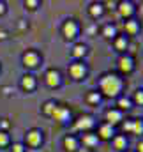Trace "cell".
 <instances>
[{
	"label": "cell",
	"instance_id": "6da1fadb",
	"mask_svg": "<svg viewBox=\"0 0 143 152\" xmlns=\"http://www.w3.org/2000/svg\"><path fill=\"white\" fill-rule=\"evenodd\" d=\"M124 87H125L124 78L118 73H111V71L101 75L99 81H97V90L103 96V99L104 97L106 99H117V97H120L122 92H124Z\"/></svg>",
	"mask_w": 143,
	"mask_h": 152
},
{
	"label": "cell",
	"instance_id": "7a4b0ae2",
	"mask_svg": "<svg viewBox=\"0 0 143 152\" xmlns=\"http://www.w3.org/2000/svg\"><path fill=\"white\" fill-rule=\"evenodd\" d=\"M96 127H97V118L92 113L80 115V117L71 124L72 134H74V133H81V134H85V133H94Z\"/></svg>",
	"mask_w": 143,
	"mask_h": 152
},
{
	"label": "cell",
	"instance_id": "3957f363",
	"mask_svg": "<svg viewBox=\"0 0 143 152\" xmlns=\"http://www.w3.org/2000/svg\"><path fill=\"white\" fill-rule=\"evenodd\" d=\"M60 34L62 37L69 42H78V37L81 34V25L76 18H67L64 20V23L60 25Z\"/></svg>",
	"mask_w": 143,
	"mask_h": 152
},
{
	"label": "cell",
	"instance_id": "277c9868",
	"mask_svg": "<svg viewBox=\"0 0 143 152\" xmlns=\"http://www.w3.org/2000/svg\"><path fill=\"white\" fill-rule=\"evenodd\" d=\"M44 143V131L41 127H30L25 131V136H23V145L32 149V151H37L39 147H42Z\"/></svg>",
	"mask_w": 143,
	"mask_h": 152
},
{
	"label": "cell",
	"instance_id": "5b68a950",
	"mask_svg": "<svg viewBox=\"0 0 143 152\" xmlns=\"http://www.w3.org/2000/svg\"><path fill=\"white\" fill-rule=\"evenodd\" d=\"M88 66L85 64V60H72L67 67V75L72 81H83L88 76Z\"/></svg>",
	"mask_w": 143,
	"mask_h": 152
},
{
	"label": "cell",
	"instance_id": "8992f818",
	"mask_svg": "<svg viewBox=\"0 0 143 152\" xmlns=\"http://www.w3.org/2000/svg\"><path fill=\"white\" fill-rule=\"evenodd\" d=\"M21 64H23L25 69L34 71L37 67H41V64H42V55H41L37 50H27V51H23V55H21Z\"/></svg>",
	"mask_w": 143,
	"mask_h": 152
},
{
	"label": "cell",
	"instance_id": "52a82bcc",
	"mask_svg": "<svg viewBox=\"0 0 143 152\" xmlns=\"http://www.w3.org/2000/svg\"><path fill=\"white\" fill-rule=\"evenodd\" d=\"M117 69H118L120 76L122 75L127 76V75H131V73H134V69H136V60H134V57L129 55V53L118 55V58H117Z\"/></svg>",
	"mask_w": 143,
	"mask_h": 152
},
{
	"label": "cell",
	"instance_id": "ba28073f",
	"mask_svg": "<svg viewBox=\"0 0 143 152\" xmlns=\"http://www.w3.org/2000/svg\"><path fill=\"white\" fill-rule=\"evenodd\" d=\"M51 118H53L55 122H58L60 126H69V124H72L71 108H69L67 104H60V103H58V106L55 108V112L51 115Z\"/></svg>",
	"mask_w": 143,
	"mask_h": 152
},
{
	"label": "cell",
	"instance_id": "9c48e42d",
	"mask_svg": "<svg viewBox=\"0 0 143 152\" xmlns=\"http://www.w3.org/2000/svg\"><path fill=\"white\" fill-rule=\"evenodd\" d=\"M117 12H118V16L124 21H127V20H133L134 18V14L138 12V7L131 0H120L118 5H117Z\"/></svg>",
	"mask_w": 143,
	"mask_h": 152
},
{
	"label": "cell",
	"instance_id": "30bf717a",
	"mask_svg": "<svg viewBox=\"0 0 143 152\" xmlns=\"http://www.w3.org/2000/svg\"><path fill=\"white\" fill-rule=\"evenodd\" d=\"M44 83H46V87H50V88H60L62 87V83H64V78H62V73L57 69V67H50V69H46V73H44Z\"/></svg>",
	"mask_w": 143,
	"mask_h": 152
},
{
	"label": "cell",
	"instance_id": "8fae6325",
	"mask_svg": "<svg viewBox=\"0 0 143 152\" xmlns=\"http://www.w3.org/2000/svg\"><path fill=\"white\" fill-rule=\"evenodd\" d=\"M117 134V129L113 126H109L106 122H101L97 124V131H96V136L99 138V142H111V138Z\"/></svg>",
	"mask_w": 143,
	"mask_h": 152
},
{
	"label": "cell",
	"instance_id": "7c38bea8",
	"mask_svg": "<svg viewBox=\"0 0 143 152\" xmlns=\"http://www.w3.org/2000/svg\"><path fill=\"white\" fill-rule=\"evenodd\" d=\"M20 88L23 90V92H27V94H32V92H36L37 88V78L32 73H25V75L20 78Z\"/></svg>",
	"mask_w": 143,
	"mask_h": 152
},
{
	"label": "cell",
	"instance_id": "4fadbf2b",
	"mask_svg": "<svg viewBox=\"0 0 143 152\" xmlns=\"http://www.w3.org/2000/svg\"><path fill=\"white\" fill-rule=\"evenodd\" d=\"M103 122H106L109 126L117 127V126H120L124 122V113L120 110H117L115 106H111V108H108L106 112H104V120Z\"/></svg>",
	"mask_w": 143,
	"mask_h": 152
},
{
	"label": "cell",
	"instance_id": "5bb4252c",
	"mask_svg": "<svg viewBox=\"0 0 143 152\" xmlns=\"http://www.w3.org/2000/svg\"><path fill=\"white\" fill-rule=\"evenodd\" d=\"M81 147L80 143V136L72 134V133H67L64 138H62V149L66 152H78Z\"/></svg>",
	"mask_w": 143,
	"mask_h": 152
},
{
	"label": "cell",
	"instance_id": "9a60e30c",
	"mask_svg": "<svg viewBox=\"0 0 143 152\" xmlns=\"http://www.w3.org/2000/svg\"><path fill=\"white\" fill-rule=\"evenodd\" d=\"M88 44L87 42H81V41H78V42H74L71 48V58L72 60H85L87 58V55H88Z\"/></svg>",
	"mask_w": 143,
	"mask_h": 152
},
{
	"label": "cell",
	"instance_id": "2e32d148",
	"mask_svg": "<svg viewBox=\"0 0 143 152\" xmlns=\"http://www.w3.org/2000/svg\"><path fill=\"white\" fill-rule=\"evenodd\" d=\"M111 44H113V50H115L117 53H120V55L127 53V50H129V46H131L129 37H127L125 34H118L117 37L111 41Z\"/></svg>",
	"mask_w": 143,
	"mask_h": 152
},
{
	"label": "cell",
	"instance_id": "e0dca14e",
	"mask_svg": "<svg viewBox=\"0 0 143 152\" xmlns=\"http://www.w3.org/2000/svg\"><path fill=\"white\" fill-rule=\"evenodd\" d=\"M140 32H142V21H140V20L133 18V20L124 21V34H125L127 37H134V36H138Z\"/></svg>",
	"mask_w": 143,
	"mask_h": 152
},
{
	"label": "cell",
	"instance_id": "ac0fdd59",
	"mask_svg": "<svg viewBox=\"0 0 143 152\" xmlns=\"http://www.w3.org/2000/svg\"><path fill=\"white\" fill-rule=\"evenodd\" d=\"M111 149L115 152H125L127 149H129V140H127V136L125 134H115L113 138H111Z\"/></svg>",
	"mask_w": 143,
	"mask_h": 152
},
{
	"label": "cell",
	"instance_id": "d6986e66",
	"mask_svg": "<svg viewBox=\"0 0 143 152\" xmlns=\"http://www.w3.org/2000/svg\"><path fill=\"white\" fill-rule=\"evenodd\" d=\"M80 143H81V147H85L88 151H94L99 145V138L96 136V133H85V134L80 136Z\"/></svg>",
	"mask_w": 143,
	"mask_h": 152
},
{
	"label": "cell",
	"instance_id": "ffe728a7",
	"mask_svg": "<svg viewBox=\"0 0 143 152\" xmlns=\"http://www.w3.org/2000/svg\"><path fill=\"white\" fill-rule=\"evenodd\" d=\"M104 5H103V2H92L90 5H88V16L92 18V20H101L103 16H104Z\"/></svg>",
	"mask_w": 143,
	"mask_h": 152
},
{
	"label": "cell",
	"instance_id": "44dd1931",
	"mask_svg": "<svg viewBox=\"0 0 143 152\" xmlns=\"http://www.w3.org/2000/svg\"><path fill=\"white\" fill-rule=\"evenodd\" d=\"M101 36L106 39V41H113V39L118 36V28H117V25H115V23H106V25H103V28H101Z\"/></svg>",
	"mask_w": 143,
	"mask_h": 152
},
{
	"label": "cell",
	"instance_id": "7402d4cb",
	"mask_svg": "<svg viewBox=\"0 0 143 152\" xmlns=\"http://www.w3.org/2000/svg\"><path fill=\"white\" fill-rule=\"evenodd\" d=\"M58 106V101H55V99H46L42 104H41V113L44 115V117H48V118H51V115L55 112V108Z\"/></svg>",
	"mask_w": 143,
	"mask_h": 152
},
{
	"label": "cell",
	"instance_id": "603a6c76",
	"mask_svg": "<svg viewBox=\"0 0 143 152\" xmlns=\"http://www.w3.org/2000/svg\"><path fill=\"white\" fill-rule=\"evenodd\" d=\"M115 101H117L115 108H117V110H120L122 113H124V112H129V110L133 108V101H131V97H127V96H124V94H122L120 97H117Z\"/></svg>",
	"mask_w": 143,
	"mask_h": 152
},
{
	"label": "cell",
	"instance_id": "cb8c5ba5",
	"mask_svg": "<svg viewBox=\"0 0 143 152\" xmlns=\"http://www.w3.org/2000/svg\"><path fill=\"white\" fill-rule=\"evenodd\" d=\"M85 101H87L90 106H99V104L103 103V96L99 94V90H90V92H87Z\"/></svg>",
	"mask_w": 143,
	"mask_h": 152
},
{
	"label": "cell",
	"instance_id": "d4e9b609",
	"mask_svg": "<svg viewBox=\"0 0 143 152\" xmlns=\"http://www.w3.org/2000/svg\"><path fill=\"white\" fill-rule=\"evenodd\" d=\"M131 134L142 136L143 134V118H133V131Z\"/></svg>",
	"mask_w": 143,
	"mask_h": 152
},
{
	"label": "cell",
	"instance_id": "484cf974",
	"mask_svg": "<svg viewBox=\"0 0 143 152\" xmlns=\"http://www.w3.org/2000/svg\"><path fill=\"white\" fill-rule=\"evenodd\" d=\"M131 101H133V106H143V88H136L133 92Z\"/></svg>",
	"mask_w": 143,
	"mask_h": 152
},
{
	"label": "cell",
	"instance_id": "4316f807",
	"mask_svg": "<svg viewBox=\"0 0 143 152\" xmlns=\"http://www.w3.org/2000/svg\"><path fill=\"white\" fill-rule=\"evenodd\" d=\"M11 134L5 131H0V149H9L11 147Z\"/></svg>",
	"mask_w": 143,
	"mask_h": 152
},
{
	"label": "cell",
	"instance_id": "83f0119b",
	"mask_svg": "<svg viewBox=\"0 0 143 152\" xmlns=\"http://www.w3.org/2000/svg\"><path fill=\"white\" fill-rule=\"evenodd\" d=\"M23 7L27 11H37L41 7V0H25L23 2Z\"/></svg>",
	"mask_w": 143,
	"mask_h": 152
},
{
	"label": "cell",
	"instance_id": "f1b7e54d",
	"mask_svg": "<svg viewBox=\"0 0 143 152\" xmlns=\"http://www.w3.org/2000/svg\"><path fill=\"white\" fill-rule=\"evenodd\" d=\"M11 152H27V147L23 145V142H12L11 147H9Z\"/></svg>",
	"mask_w": 143,
	"mask_h": 152
},
{
	"label": "cell",
	"instance_id": "f546056e",
	"mask_svg": "<svg viewBox=\"0 0 143 152\" xmlns=\"http://www.w3.org/2000/svg\"><path fill=\"white\" fill-rule=\"evenodd\" d=\"M120 126H122V131H124L122 134H131V131H133V118H127V120L122 122Z\"/></svg>",
	"mask_w": 143,
	"mask_h": 152
},
{
	"label": "cell",
	"instance_id": "4dcf8cb0",
	"mask_svg": "<svg viewBox=\"0 0 143 152\" xmlns=\"http://www.w3.org/2000/svg\"><path fill=\"white\" fill-rule=\"evenodd\" d=\"M103 5H104V11H117L118 2L117 0H108V2H103Z\"/></svg>",
	"mask_w": 143,
	"mask_h": 152
},
{
	"label": "cell",
	"instance_id": "1f68e13d",
	"mask_svg": "<svg viewBox=\"0 0 143 152\" xmlns=\"http://www.w3.org/2000/svg\"><path fill=\"white\" fill-rule=\"evenodd\" d=\"M0 92L5 96V97H9V96H12V92H14V88L11 87V85H2L0 87Z\"/></svg>",
	"mask_w": 143,
	"mask_h": 152
},
{
	"label": "cell",
	"instance_id": "d6a6232c",
	"mask_svg": "<svg viewBox=\"0 0 143 152\" xmlns=\"http://www.w3.org/2000/svg\"><path fill=\"white\" fill-rule=\"evenodd\" d=\"M9 129H11V122H9L7 118H0V131L9 133Z\"/></svg>",
	"mask_w": 143,
	"mask_h": 152
},
{
	"label": "cell",
	"instance_id": "836d02e7",
	"mask_svg": "<svg viewBox=\"0 0 143 152\" xmlns=\"http://www.w3.org/2000/svg\"><path fill=\"white\" fill-rule=\"evenodd\" d=\"M7 11H9L7 4H5L4 0H0V18H2V16H5V14H7Z\"/></svg>",
	"mask_w": 143,
	"mask_h": 152
},
{
	"label": "cell",
	"instance_id": "e575fe53",
	"mask_svg": "<svg viewBox=\"0 0 143 152\" xmlns=\"http://www.w3.org/2000/svg\"><path fill=\"white\" fill-rule=\"evenodd\" d=\"M7 39H9V30L0 28V42H2V41H7Z\"/></svg>",
	"mask_w": 143,
	"mask_h": 152
},
{
	"label": "cell",
	"instance_id": "d590c367",
	"mask_svg": "<svg viewBox=\"0 0 143 152\" xmlns=\"http://www.w3.org/2000/svg\"><path fill=\"white\" fill-rule=\"evenodd\" d=\"M136 152H143V140H138V143H136Z\"/></svg>",
	"mask_w": 143,
	"mask_h": 152
},
{
	"label": "cell",
	"instance_id": "8d00e7d4",
	"mask_svg": "<svg viewBox=\"0 0 143 152\" xmlns=\"http://www.w3.org/2000/svg\"><path fill=\"white\" fill-rule=\"evenodd\" d=\"M27 27H28V25H27V21H25V20H20L18 28H20V30H23V28H27Z\"/></svg>",
	"mask_w": 143,
	"mask_h": 152
},
{
	"label": "cell",
	"instance_id": "74e56055",
	"mask_svg": "<svg viewBox=\"0 0 143 152\" xmlns=\"http://www.w3.org/2000/svg\"><path fill=\"white\" fill-rule=\"evenodd\" d=\"M78 152H92V151H88V149H85V147H80V151Z\"/></svg>",
	"mask_w": 143,
	"mask_h": 152
},
{
	"label": "cell",
	"instance_id": "f35d334b",
	"mask_svg": "<svg viewBox=\"0 0 143 152\" xmlns=\"http://www.w3.org/2000/svg\"><path fill=\"white\" fill-rule=\"evenodd\" d=\"M125 152H136V151H134V149H127Z\"/></svg>",
	"mask_w": 143,
	"mask_h": 152
},
{
	"label": "cell",
	"instance_id": "ab89813d",
	"mask_svg": "<svg viewBox=\"0 0 143 152\" xmlns=\"http://www.w3.org/2000/svg\"><path fill=\"white\" fill-rule=\"evenodd\" d=\"M0 71H2V67H0Z\"/></svg>",
	"mask_w": 143,
	"mask_h": 152
}]
</instances>
